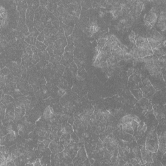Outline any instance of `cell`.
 Segmentation results:
<instances>
[{
    "label": "cell",
    "instance_id": "1",
    "mask_svg": "<svg viewBox=\"0 0 166 166\" xmlns=\"http://www.w3.org/2000/svg\"><path fill=\"white\" fill-rule=\"evenodd\" d=\"M15 108V118L14 123H17L25 115V104L19 101L18 99L15 100L13 103Z\"/></svg>",
    "mask_w": 166,
    "mask_h": 166
},
{
    "label": "cell",
    "instance_id": "2",
    "mask_svg": "<svg viewBox=\"0 0 166 166\" xmlns=\"http://www.w3.org/2000/svg\"><path fill=\"white\" fill-rule=\"evenodd\" d=\"M142 85L143 86L141 90L142 92L143 97L144 98L149 99L156 92V90L152 86L149 78H145V79L143 81Z\"/></svg>",
    "mask_w": 166,
    "mask_h": 166
},
{
    "label": "cell",
    "instance_id": "3",
    "mask_svg": "<svg viewBox=\"0 0 166 166\" xmlns=\"http://www.w3.org/2000/svg\"><path fill=\"white\" fill-rule=\"evenodd\" d=\"M147 40H153L156 42H162L164 39V36L160 33L159 31H158L154 27L152 28L151 29L148 30L147 35Z\"/></svg>",
    "mask_w": 166,
    "mask_h": 166
},
{
    "label": "cell",
    "instance_id": "4",
    "mask_svg": "<svg viewBox=\"0 0 166 166\" xmlns=\"http://www.w3.org/2000/svg\"><path fill=\"white\" fill-rule=\"evenodd\" d=\"M51 164L53 165H67V163H66V160L64 157L63 152H58V153L55 154H51Z\"/></svg>",
    "mask_w": 166,
    "mask_h": 166
},
{
    "label": "cell",
    "instance_id": "5",
    "mask_svg": "<svg viewBox=\"0 0 166 166\" xmlns=\"http://www.w3.org/2000/svg\"><path fill=\"white\" fill-rule=\"evenodd\" d=\"M135 45L137 47L139 48H143L147 50H152L149 42L145 37L141 36H136L135 38Z\"/></svg>",
    "mask_w": 166,
    "mask_h": 166
},
{
    "label": "cell",
    "instance_id": "6",
    "mask_svg": "<svg viewBox=\"0 0 166 166\" xmlns=\"http://www.w3.org/2000/svg\"><path fill=\"white\" fill-rule=\"evenodd\" d=\"M79 149V148L78 144L77 143H75L73 141H71L69 145L66 147H64V151L67 152L69 154V156H71V158L73 160L75 158V156H77Z\"/></svg>",
    "mask_w": 166,
    "mask_h": 166
},
{
    "label": "cell",
    "instance_id": "7",
    "mask_svg": "<svg viewBox=\"0 0 166 166\" xmlns=\"http://www.w3.org/2000/svg\"><path fill=\"white\" fill-rule=\"evenodd\" d=\"M49 148L50 149V150L51 151V154H55L58 153V152H62L64 149V146L63 145V144L60 142V141H54L52 140L51 142L50 143L49 146Z\"/></svg>",
    "mask_w": 166,
    "mask_h": 166
},
{
    "label": "cell",
    "instance_id": "8",
    "mask_svg": "<svg viewBox=\"0 0 166 166\" xmlns=\"http://www.w3.org/2000/svg\"><path fill=\"white\" fill-rule=\"evenodd\" d=\"M15 3L17 5V10L20 14V17L25 18L28 5L27 1H15Z\"/></svg>",
    "mask_w": 166,
    "mask_h": 166
},
{
    "label": "cell",
    "instance_id": "9",
    "mask_svg": "<svg viewBox=\"0 0 166 166\" xmlns=\"http://www.w3.org/2000/svg\"><path fill=\"white\" fill-rule=\"evenodd\" d=\"M141 152V158L143 161V164L145 162H153L152 158V152L147 150L144 146L139 147Z\"/></svg>",
    "mask_w": 166,
    "mask_h": 166
},
{
    "label": "cell",
    "instance_id": "10",
    "mask_svg": "<svg viewBox=\"0 0 166 166\" xmlns=\"http://www.w3.org/2000/svg\"><path fill=\"white\" fill-rule=\"evenodd\" d=\"M158 17V14L152 12H149L144 16V21L147 22L152 27H154L155 24L157 22Z\"/></svg>",
    "mask_w": 166,
    "mask_h": 166
},
{
    "label": "cell",
    "instance_id": "11",
    "mask_svg": "<svg viewBox=\"0 0 166 166\" xmlns=\"http://www.w3.org/2000/svg\"><path fill=\"white\" fill-rule=\"evenodd\" d=\"M73 59H74V56H73V53L65 51L62 56L60 64L63 66H67L68 65L73 62Z\"/></svg>",
    "mask_w": 166,
    "mask_h": 166
},
{
    "label": "cell",
    "instance_id": "12",
    "mask_svg": "<svg viewBox=\"0 0 166 166\" xmlns=\"http://www.w3.org/2000/svg\"><path fill=\"white\" fill-rule=\"evenodd\" d=\"M54 115H55V113H54L53 107H51V105H49L46 107V108H45L42 116L43 117V118L45 120L49 121Z\"/></svg>",
    "mask_w": 166,
    "mask_h": 166
},
{
    "label": "cell",
    "instance_id": "13",
    "mask_svg": "<svg viewBox=\"0 0 166 166\" xmlns=\"http://www.w3.org/2000/svg\"><path fill=\"white\" fill-rule=\"evenodd\" d=\"M53 45L55 49H65V47L68 45L66 38L58 39L53 42Z\"/></svg>",
    "mask_w": 166,
    "mask_h": 166
},
{
    "label": "cell",
    "instance_id": "14",
    "mask_svg": "<svg viewBox=\"0 0 166 166\" xmlns=\"http://www.w3.org/2000/svg\"><path fill=\"white\" fill-rule=\"evenodd\" d=\"M71 134H66V133H63L60 138V141L63 144L64 147H67L69 145V143L71 142Z\"/></svg>",
    "mask_w": 166,
    "mask_h": 166
},
{
    "label": "cell",
    "instance_id": "15",
    "mask_svg": "<svg viewBox=\"0 0 166 166\" xmlns=\"http://www.w3.org/2000/svg\"><path fill=\"white\" fill-rule=\"evenodd\" d=\"M62 133H66V134H71L74 132L73 127L71 125H70L68 122L62 123Z\"/></svg>",
    "mask_w": 166,
    "mask_h": 166
},
{
    "label": "cell",
    "instance_id": "16",
    "mask_svg": "<svg viewBox=\"0 0 166 166\" xmlns=\"http://www.w3.org/2000/svg\"><path fill=\"white\" fill-rule=\"evenodd\" d=\"M40 159V162L42 165H51V155L45 154Z\"/></svg>",
    "mask_w": 166,
    "mask_h": 166
},
{
    "label": "cell",
    "instance_id": "17",
    "mask_svg": "<svg viewBox=\"0 0 166 166\" xmlns=\"http://www.w3.org/2000/svg\"><path fill=\"white\" fill-rule=\"evenodd\" d=\"M14 98L12 96L9 94H5L4 97L3 99H1V103H3L5 105L7 106L9 104H11V103H14Z\"/></svg>",
    "mask_w": 166,
    "mask_h": 166
},
{
    "label": "cell",
    "instance_id": "18",
    "mask_svg": "<svg viewBox=\"0 0 166 166\" xmlns=\"http://www.w3.org/2000/svg\"><path fill=\"white\" fill-rule=\"evenodd\" d=\"M27 3L28 8L32 9L35 11H36V9L40 6V1H35V0H29L27 1Z\"/></svg>",
    "mask_w": 166,
    "mask_h": 166
},
{
    "label": "cell",
    "instance_id": "19",
    "mask_svg": "<svg viewBox=\"0 0 166 166\" xmlns=\"http://www.w3.org/2000/svg\"><path fill=\"white\" fill-rule=\"evenodd\" d=\"M46 8L49 12L53 13L57 9V1H48V4H47Z\"/></svg>",
    "mask_w": 166,
    "mask_h": 166
},
{
    "label": "cell",
    "instance_id": "20",
    "mask_svg": "<svg viewBox=\"0 0 166 166\" xmlns=\"http://www.w3.org/2000/svg\"><path fill=\"white\" fill-rule=\"evenodd\" d=\"M122 130L125 132V133L130 134V135H133L134 134V130H133L132 127L130 123H125L122 125Z\"/></svg>",
    "mask_w": 166,
    "mask_h": 166
},
{
    "label": "cell",
    "instance_id": "21",
    "mask_svg": "<svg viewBox=\"0 0 166 166\" xmlns=\"http://www.w3.org/2000/svg\"><path fill=\"white\" fill-rule=\"evenodd\" d=\"M35 14V10L28 8V9L27 10V12H26V15H25V19H26V21H34Z\"/></svg>",
    "mask_w": 166,
    "mask_h": 166
},
{
    "label": "cell",
    "instance_id": "22",
    "mask_svg": "<svg viewBox=\"0 0 166 166\" xmlns=\"http://www.w3.org/2000/svg\"><path fill=\"white\" fill-rule=\"evenodd\" d=\"M61 58H62L61 56L53 55L50 57V59L49 60V62L52 63L54 66H56V65H58L59 64H60Z\"/></svg>",
    "mask_w": 166,
    "mask_h": 166
},
{
    "label": "cell",
    "instance_id": "23",
    "mask_svg": "<svg viewBox=\"0 0 166 166\" xmlns=\"http://www.w3.org/2000/svg\"><path fill=\"white\" fill-rule=\"evenodd\" d=\"M36 41H37V38L35 37L32 33L30 34L27 36H25V42H26L28 44L31 45V46L35 45Z\"/></svg>",
    "mask_w": 166,
    "mask_h": 166
},
{
    "label": "cell",
    "instance_id": "24",
    "mask_svg": "<svg viewBox=\"0 0 166 166\" xmlns=\"http://www.w3.org/2000/svg\"><path fill=\"white\" fill-rule=\"evenodd\" d=\"M38 55L40 57V60H46L49 61L50 59V57L51 56L49 55V54L46 51V50L45 51H39L38 52Z\"/></svg>",
    "mask_w": 166,
    "mask_h": 166
},
{
    "label": "cell",
    "instance_id": "25",
    "mask_svg": "<svg viewBox=\"0 0 166 166\" xmlns=\"http://www.w3.org/2000/svg\"><path fill=\"white\" fill-rule=\"evenodd\" d=\"M132 94L134 96V97L136 98L138 101H140L141 98L143 97L142 95V92L140 89H134V90H130Z\"/></svg>",
    "mask_w": 166,
    "mask_h": 166
},
{
    "label": "cell",
    "instance_id": "26",
    "mask_svg": "<svg viewBox=\"0 0 166 166\" xmlns=\"http://www.w3.org/2000/svg\"><path fill=\"white\" fill-rule=\"evenodd\" d=\"M64 31L66 37H68V36L71 35L73 31V25H65V27H64Z\"/></svg>",
    "mask_w": 166,
    "mask_h": 166
},
{
    "label": "cell",
    "instance_id": "27",
    "mask_svg": "<svg viewBox=\"0 0 166 166\" xmlns=\"http://www.w3.org/2000/svg\"><path fill=\"white\" fill-rule=\"evenodd\" d=\"M132 119H133V115H131V114H127V115H124V116L121 119L120 123H121L122 124L130 123V122L132 121Z\"/></svg>",
    "mask_w": 166,
    "mask_h": 166
},
{
    "label": "cell",
    "instance_id": "28",
    "mask_svg": "<svg viewBox=\"0 0 166 166\" xmlns=\"http://www.w3.org/2000/svg\"><path fill=\"white\" fill-rule=\"evenodd\" d=\"M48 62L49 61L42 60H40V62L36 64V69H38L40 71H43L45 69H46Z\"/></svg>",
    "mask_w": 166,
    "mask_h": 166
},
{
    "label": "cell",
    "instance_id": "29",
    "mask_svg": "<svg viewBox=\"0 0 166 166\" xmlns=\"http://www.w3.org/2000/svg\"><path fill=\"white\" fill-rule=\"evenodd\" d=\"M34 24H35V27L40 32H42L44 30L45 26L43 23L41 21H34Z\"/></svg>",
    "mask_w": 166,
    "mask_h": 166
},
{
    "label": "cell",
    "instance_id": "30",
    "mask_svg": "<svg viewBox=\"0 0 166 166\" xmlns=\"http://www.w3.org/2000/svg\"><path fill=\"white\" fill-rule=\"evenodd\" d=\"M35 46L36 47H37L39 51H45L46 50V48H47V46L44 44L43 42H39V41H36V43H35Z\"/></svg>",
    "mask_w": 166,
    "mask_h": 166
},
{
    "label": "cell",
    "instance_id": "31",
    "mask_svg": "<svg viewBox=\"0 0 166 166\" xmlns=\"http://www.w3.org/2000/svg\"><path fill=\"white\" fill-rule=\"evenodd\" d=\"M6 108L7 106L5 105L3 103H1L0 104V114H1V120L4 119L5 115V112H6Z\"/></svg>",
    "mask_w": 166,
    "mask_h": 166
},
{
    "label": "cell",
    "instance_id": "32",
    "mask_svg": "<svg viewBox=\"0 0 166 166\" xmlns=\"http://www.w3.org/2000/svg\"><path fill=\"white\" fill-rule=\"evenodd\" d=\"M56 36L57 37V39H62V38H66V36H65L64 31V29L62 27H60L58 29V32H57Z\"/></svg>",
    "mask_w": 166,
    "mask_h": 166
},
{
    "label": "cell",
    "instance_id": "33",
    "mask_svg": "<svg viewBox=\"0 0 166 166\" xmlns=\"http://www.w3.org/2000/svg\"><path fill=\"white\" fill-rule=\"evenodd\" d=\"M47 8L43 6H40L37 9H36L35 13H38V14H40V16H43V15L46 14V13H47Z\"/></svg>",
    "mask_w": 166,
    "mask_h": 166
},
{
    "label": "cell",
    "instance_id": "34",
    "mask_svg": "<svg viewBox=\"0 0 166 166\" xmlns=\"http://www.w3.org/2000/svg\"><path fill=\"white\" fill-rule=\"evenodd\" d=\"M32 64L36 65L40 61V57H39L38 53H33L32 58H31Z\"/></svg>",
    "mask_w": 166,
    "mask_h": 166
},
{
    "label": "cell",
    "instance_id": "35",
    "mask_svg": "<svg viewBox=\"0 0 166 166\" xmlns=\"http://www.w3.org/2000/svg\"><path fill=\"white\" fill-rule=\"evenodd\" d=\"M71 140L73 141V142L78 143L79 141V137L78 136V134L76 132H75L71 133Z\"/></svg>",
    "mask_w": 166,
    "mask_h": 166
},
{
    "label": "cell",
    "instance_id": "36",
    "mask_svg": "<svg viewBox=\"0 0 166 166\" xmlns=\"http://www.w3.org/2000/svg\"><path fill=\"white\" fill-rule=\"evenodd\" d=\"M55 49V47L54 46L53 44L50 45V46H47V48H46V51L49 54L50 56H52L54 54V51Z\"/></svg>",
    "mask_w": 166,
    "mask_h": 166
},
{
    "label": "cell",
    "instance_id": "37",
    "mask_svg": "<svg viewBox=\"0 0 166 166\" xmlns=\"http://www.w3.org/2000/svg\"><path fill=\"white\" fill-rule=\"evenodd\" d=\"M9 133V131L7 130V126H5V125L1 124V137L5 136L7 134Z\"/></svg>",
    "mask_w": 166,
    "mask_h": 166
},
{
    "label": "cell",
    "instance_id": "38",
    "mask_svg": "<svg viewBox=\"0 0 166 166\" xmlns=\"http://www.w3.org/2000/svg\"><path fill=\"white\" fill-rule=\"evenodd\" d=\"M65 51L66 52L73 53L75 50V45L74 44H68L64 49Z\"/></svg>",
    "mask_w": 166,
    "mask_h": 166
},
{
    "label": "cell",
    "instance_id": "39",
    "mask_svg": "<svg viewBox=\"0 0 166 166\" xmlns=\"http://www.w3.org/2000/svg\"><path fill=\"white\" fill-rule=\"evenodd\" d=\"M66 40H67L68 44H74V42L75 40V37L72 34L70 36L66 37Z\"/></svg>",
    "mask_w": 166,
    "mask_h": 166
},
{
    "label": "cell",
    "instance_id": "40",
    "mask_svg": "<svg viewBox=\"0 0 166 166\" xmlns=\"http://www.w3.org/2000/svg\"><path fill=\"white\" fill-rule=\"evenodd\" d=\"M64 52H65L64 49H55V51H54L53 55L61 56V57H62Z\"/></svg>",
    "mask_w": 166,
    "mask_h": 166
},
{
    "label": "cell",
    "instance_id": "41",
    "mask_svg": "<svg viewBox=\"0 0 166 166\" xmlns=\"http://www.w3.org/2000/svg\"><path fill=\"white\" fill-rule=\"evenodd\" d=\"M57 95L58 96H59L60 97H62L63 96H64L65 94H66V90H65V89H64V88H58L57 89Z\"/></svg>",
    "mask_w": 166,
    "mask_h": 166
},
{
    "label": "cell",
    "instance_id": "42",
    "mask_svg": "<svg viewBox=\"0 0 166 166\" xmlns=\"http://www.w3.org/2000/svg\"><path fill=\"white\" fill-rule=\"evenodd\" d=\"M45 39H46V36H45L44 33H43V32L42 31V32H40V35H39L37 37V40L39 42H44Z\"/></svg>",
    "mask_w": 166,
    "mask_h": 166
},
{
    "label": "cell",
    "instance_id": "43",
    "mask_svg": "<svg viewBox=\"0 0 166 166\" xmlns=\"http://www.w3.org/2000/svg\"><path fill=\"white\" fill-rule=\"evenodd\" d=\"M43 33H44L46 38H51V31H50V29L48 28H45L44 30L43 31Z\"/></svg>",
    "mask_w": 166,
    "mask_h": 166
},
{
    "label": "cell",
    "instance_id": "44",
    "mask_svg": "<svg viewBox=\"0 0 166 166\" xmlns=\"http://www.w3.org/2000/svg\"><path fill=\"white\" fill-rule=\"evenodd\" d=\"M25 51H26L27 54V55L29 56L30 57H31V58H32V55H33V52H32V49H31V45H29V46L27 47H26V48L25 49Z\"/></svg>",
    "mask_w": 166,
    "mask_h": 166
},
{
    "label": "cell",
    "instance_id": "45",
    "mask_svg": "<svg viewBox=\"0 0 166 166\" xmlns=\"http://www.w3.org/2000/svg\"><path fill=\"white\" fill-rule=\"evenodd\" d=\"M138 123H137L136 121H135L134 120L132 121L131 122H130V125H131L132 127L133 130H134V132H135L137 131V130H138Z\"/></svg>",
    "mask_w": 166,
    "mask_h": 166
},
{
    "label": "cell",
    "instance_id": "46",
    "mask_svg": "<svg viewBox=\"0 0 166 166\" xmlns=\"http://www.w3.org/2000/svg\"><path fill=\"white\" fill-rule=\"evenodd\" d=\"M51 141H52V140H51L49 138H46V139H45V140H43V141H42V143H43V145H45V147H49V144H50V143L51 142Z\"/></svg>",
    "mask_w": 166,
    "mask_h": 166
},
{
    "label": "cell",
    "instance_id": "47",
    "mask_svg": "<svg viewBox=\"0 0 166 166\" xmlns=\"http://www.w3.org/2000/svg\"><path fill=\"white\" fill-rule=\"evenodd\" d=\"M43 43H44V44L46 45V46H50V45H52L53 44V42L52 41V40H51L50 38H46V39H45L44 42H43Z\"/></svg>",
    "mask_w": 166,
    "mask_h": 166
},
{
    "label": "cell",
    "instance_id": "48",
    "mask_svg": "<svg viewBox=\"0 0 166 166\" xmlns=\"http://www.w3.org/2000/svg\"><path fill=\"white\" fill-rule=\"evenodd\" d=\"M31 33H32V35H33V36H35V37L37 38L38 36V35H40V32H39V31H38L37 29H36V28H35H35L33 29V30H32V32H31Z\"/></svg>",
    "mask_w": 166,
    "mask_h": 166
},
{
    "label": "cell",
    "instance_id": "49",
    "mask_svg": "<svg viewBox=\"0 0 166 166\" xmlns=\"http://www.w3.org/2000/svg\"><path fill=\"white\" fill-rule=\"evenodd\" d=\"M129 162L132 164V165H139L137 160H136L135 158H130V160H129Z\"/></svg>",
    "mask_w": 166,
    "mask_h": 166
},
{
    "label": "cell",
    "instance_id": "50",
    "mask_svg": "<svg viewBox=\"0 0 166 166\" xmlns=\"http://www.w3.org/2000/svg\"><path fill=\"white\" fill-rule=\"evenodd\" d=\"M31 46V49H32L33 53H38L39 50L38 49V48L36 47L35 45H32V46Z\"/></svg>",
    "mask_w": 166,
    "mask_h": 166
},
{
    "label": "cell",
    "instance_id": "51",
    "mask_svg": "<svg viewBox=\"0 0 166 166\" xmlns=\"http://www.w3.org/2000/svg\"><path fill=\"white\" fill-rule=\"evenodd\" d=\"M74 121H75V118L73 115H71L70 117H69V118L68 119V122L69 123L70 125H71L72 126L73 125V123H74Z\"/></svg>",
    "mask_w": 166,
    "mask_h": 166
},
{
    "label": "cell",
    "instance_id": "52",
    "mask_svg": "<svg viewBox=\"0 0 166 166\" xmlns=\"http://www.w3.org/2000/svg\"><path fill=\"white\" fill-rule=\"evenodd\" d=\"M40 6H43L46 7L48 4V1H46V0H42V1H40Z\"/></svg>",
    "mask_w": 166,
    "mask_h": 166
},
{
    "label": "cell",
    "instance_id": "53",
    "mask_svg": "<svg viewBox=\"0 0 166 166\" xmlns=\"http://www.w3.org/2000/svg\"><path fill=\"white\" fill-rule=\"evenodd\" d=\"M34 165H35V166L42 165H41V162H40V158H38L36 159V161H35V163H34Z\"/></svg>",
    "mask_w": 166,
    "mask_h": 166
},
{
    "label": "cell",
    "instance_id": "54",
    "mask_svg": "<svg viewBox=\"0 0 166 166\" xmlns=\"http://www.w3.org/2000/svg\"><path fill=\"white\" fill-rule=\"evenodd\" d=\"M14 165H15L14 161L13 160H10V161L7 162V166H14Z\"/></svg>",
    "mask_w": 166,
    "mask_h": 166
},
{
    "label": "cell",
    "instance_id": "55",
    "mask_svg": "<svg viewBox=\"0 0 166 166\" xmlns=\"http://www.w3.org/2000/svg\"><path fill=\"white\" fill-rule=\"evenodd\" d=\"M133 120H134L135 121H136L138 123H140V122L141 121V119H140V118H138V117L136 115H133Z\"/></svg>",
    "mask_w": 166,
    "mask_h": 166
},
{
    "label": "cell",
    "instance_id": "56",
    "mask_svg": "<svg viewBox=\"0 0 166 166\" xmlns=\"http://www.w3.org/2000/svg\"><path fill=\"white\" fill-rule=\"evenodd\" d=\"M136 35H135V32H134V31H132L131 33L130 34V35H129V38L130 39H134L136 37Z\"/></svg>",
    "mask_w": 166,
    "mask_h": 166
},
{
    "label": "cell",
    "instance_id": "57",
    "mask_svg": "<svg viewBox=\"0 0 166 166\" xmlns=\"http://www.w3.org/2000/svg\"><path fill=\"white\" fill-rule=\"evenodd\" d=\"M134 73V69L133 68H130L129 69V71H127V74H128V76H130L131 75L132 73Z\"/></svg>",
    "mask_w": 166,
    "mask_h": 166
},
{
    "label": "cell",
    "instance_id": "58",
    "mask_svg": "<svg viewBox=\"0 0 166 166\" xmlns=\"http://www.w3.org/2000/svg\"><path fill=\"white\" fill-rule=\"evenodd\" d=\"M99 15L100 17H103L104 16V13L103 11H102V10H100L99 13Z\"/></svg>",
    "mask_w": 166,
    "mask_h": 166
}]
</instances>
